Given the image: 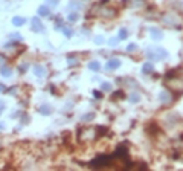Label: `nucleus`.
Returning <instances> with one entry per match:
<instances>
[{
	"instance_id": "obj_14",
	"label": "nucleus",
	"mask_w": 183,
	"mask_h": 171,
	"mask_svg": "<svg viewBox=\"0 0 183 171\" xmlns=\"http://www.w3.org/2000/svg\"><path fill=\"white\" fill-rule=\"evenodd\" d=\"M2 77H5V78H9L11 75H12V72H11V69L9 67H6V66H2Z\"/></svg>"
},
{
	"instance_id": "obj_20",
	"label": "nucleus",
	"mask_w": 183,
	"mask_h": 171,
	"mask_svg": "<svg viewBox=\"0 0 183 171\" xmlns=\"http://www.w3.org/2000/svg\"><path fill=\"white\" fill-rule=\"evenodd\" d=\"M40 113H41V115H46V116L50 115V109H49V105H43V107L40 109Z\"/></svg>"
},
{
	"instance_id": "obj_1",
	"label": "nucleus",
	"mask_w": 183,
	"mask_h": 171,
	"mask_svg": "<svg viewBox=\"0 0 183 171\" xmlns=\"http://www.w3.org/2000/svg\"><path fill=\"white\" fill-rule=\"evenodd\" d=\"M95 137H96V128H92V127L81 128L78 133V139L81 142H92Z\"/></svg>"
},
{
	"instance_id": "obj_19",
	"label": "nucleus",
	"mask_w": 183,
	"mask_h": 171,
	"mask_svg": "<svg viewBox=\"0 0 183 171\" xmlns=\"http://www.w3.org/2000/svg\"><path fill=\"white\" fill-rule=\"evenodd\" d=\"M9 40H14V41H22V34H11L9 35Z\"/></svg>"
},
{
	"instance_id": "obj_23",
	"label": "nucleus",
	"mask_w": 183,
	"mask_h": 171,
	"mask_svg": "<svg viewBox=\"0 0 183 171\" xmlns=\"http://www.w3.org/2000/svg\"><path fill=\"white\" fill-rule=\"evenodd\" d=\"M63 32H64V35H66L67 38L72 37V29H70V28H63Z\"/></svg>"
},
{
	"instance_id": "obj_16",
	"label": "nucleus",
	"mask_w": 183,
	"mask_h": 171,
	"mask_svg": "<svg viewBox=\"0 0 183 171\" xmlns=\"http://www.w3.org/2000/svg\"><path fill=\"white\" fill-rule=\"evenodd\" d=\"M127 37H128V31H127L125 28L119 29V40H125Z\"/></svg>"
},
{
	"instance_id": "obj_28",
	"label": "nucleus",
	"mask_w": 183,
	"mask_h": 171,
	"mask_svg": "<svg viewBox=\"0 0 183 171\" xmlns=\"http://www.w3.org/2000/svg\"><path fill=\"white\" fill-rule=\"evenodd\" d=\"M47 3L52 5V6H57L58 5V0H47Z\"/></svg>"
},
{
	"instance_id": "obj_35",
	"label": "nucleus",
	"mask_w": 183,
	"mask_h": 171,
	"mask_svg": "<svg viewBox=\"0 0 183 171\" xmlns=\"http://www.w3.org/2000/svg\"><path fill=\"white\" fill-rule=\"evenodd\" d=\"M5 90V86H2V84H0V92H3Z\"/></svg>"
},
{
	"instance_id": "obj_15",
	"label": "nucleus",
	"mask_w": 183,
	"mask_h": 171,
	"mask_svg": "<svg viewBox=\"0 0 183 171\" xmlns=\"http://www.w3.org/2000/svg\"><path fill=\"white\" fill-rule=\"evenodd\" d=\"M38 16L47 17V16H49V8H47V6H40V8H38Z\"/></svg>"
},
{
	"instance_id": "obj_24",
	"label": "nucleus",
	"mask_w": 183,
	"mask_h": 171,
	"mask_svg": "<svg viewBox=\"0 0 183 171\" xmlns=\"http://www.w3.org/2000/svg\"><path fill=\"white\" fill-rule=\"evenodd\" d=\"M95 118V113H87L82 116V121H90V119H93Z\"/></svg>"
},
{
	"instance_id": "obj_27",
	"label": "nucleus",
	"mask_w": 183,
	"mask_h": 171,
	"mask_svg": "<svg viewBox=\"0 0 183 171\" xmlns=\"http://www.w3.org/2000/svg\"><path fill=\"white\" fill-rule=\"evenodd\" d=\"M67 60H69V61H67V63H69V66H75V64H78V61H76L75 58H72V57H70V58H67Z\"/></svg>"
},
{
	"instance_id": "obj_25",
	"label": "nucleus",
	"mask_w": 183,
	"mask_h": 171,
	"mask_svg": "<svg viewBox=\"0 0 183 171\" xmlns=\"http://www.w3.org/2000/svg\"><path fill=\"white\" fill-rule=\"evenodd\" d=\"M70 22H76L78 20V14L76 12H72V14H69V17H67Z\"/></svg>"
},
{
	"instance_id": "obj_36",
	"label": "nucleus",
	"mask_w": 183,
	"mask_h": 171,
	"mask_svg": "<svg viewBox=\"0 0 183 171\" xmlns=\"http://www.w3.org/2000/svg\"><path fill=\"white\" fill-rule=\"evenodd\" d=\"M109 2V0H101V3H107Z\"/></svg>"
},
{
	"instance_id": "obj_11",
	"label": "nucleus",
	"mask_w": 183,
	"mask_h": 171,
	"mask_svg": "<svg viewBox=\"0 0 183 171\" xmlns=\"http://www.w3.org/2000/svg\"><path fill=\"white\" fill-rule=\"evenodd\" d=\"M142 72H143L145 75H150V73L154 72V66H153L151 63H145V64L142 66Z\"/></svg>"
},
{
	"instance_id": "obj_33",
	"label": "nucleus",
	"mask_w": 183,
	"mask_h": 171,
	"mask_svg": "<svg viewBox=\"0 0 183 171\" xmlns=\"http://www.w3.org/2000/svg\"><path fill=\"white\" fill-rule=\"evenodd\" d=\"M26 69H28V64H22V66H20V70H22V72H25Z\"/></svg>"
},
{
	"instance_id": "obj_18",
	"label": "nucleus",
	"mask_w": 183,
	"mask_h": 171,
	"mask_svg": "<svg viewBox=\"0 0 183 171\" xmlns=\"http://www.w3.org/2000/svg\"><path fill=\"white\" fill-rule=\"evenodd\" d=\"M69 8H70V9H75V8L79 9V8H81V3L78 2V0H72V2L69 3Z\"/></svg>"
},
{
	"instance_id": "obj_2",
	"label": "nucleus",
	"mask_w": 183,
	"mask_h": 171,
	"mask_svg": "<svg viewBox=\"0 0 183 171\" xmlns=\"http://www.w3.org/2000/svg\"><path fill=\"white\" fill-rule=\"evenodd\" d=\"M166 86H168V89L172 90L174 93H181V92H183V81H181V80H177V78L172 80L171 75H166Z\"/></svg>"
},
{
	"instance_id": "obj_26",
	"label": "nucleus",
	"mask_w": 183,
	"mask_h": 171,
	"mask_svg": "<svg viewBox=\"0 0 183 171\" xmlns=\"http://www.w3.org/2000/svg\"><path fill=\"white\" fill-rule=\"evenodd\" d=\"M118 43H119V38H116V37L110 38V41H109V45H110V46H116Z\"/></svg>"
},
{
	"instance_id": "obj_31",
	"label": "nucleus",
	"mask_w": 183,
	"mask_h": 171,
	"mask_svg": "<svg viewBox=\"0 0 183 171\" xmlns=\"http://www.w3.org/2000/svg\"><path fill=\"white\" fill-rule=\"evenodd\" d=\"M102 41H104V38H102V37H96V38H95V43H98V45H101Z\"/></svg>"
},
{
	"instance_id": "obj_5",
	"label": "nucleus",
	"mask_w": 183,
	"mask_h": 171,
	"mask_svg": "<svg viewBox=\"0 0 183 171\" xmlns=\"http://www.w3.org/2000/svg\"><path fill=\"white\" fill-rule=\"evenodd\" d=\"M125 5L134 9H140L147 5V0H125Z\"/></svg>"
},
{
	"instance_id": "obj_17",
	"label": "nucleus",
	"mask_w": 183,
	"mask_h": 171,
	"mask_svg": "<svg viewBox=\"0 0 183 171\" xmlns=\"http://www.w3.org/2000/svg\"><path fill=\"white\" fill-rule=\"evenodd\" d=\"M130 101L134 102V104L139 102V101H140V95H139V93H131V95H130Z\"/></svg>"
},
{
	"instance_id": "obj_21",
	"label": "nucleus",
	"mask_w": 183,
	"mask_h": 171,
	"mask_svg": "<svg viewBox=\"0 0 183 171\" xmlns=\"http://www.w3.org/2000/svg\"><path fill=\"white\" fill-rule=\"evenodd\" d=\"M101 89H102L104 92H110V90H112V84H110V83H102V84H101Z\"/></svg>"
},
{
	"instance_id": "obj_8",
	"label": "nucleus",
	"mask_w": 183,
	"mask_h": 171,
	"mask_svg": "<svg viewBox=\"0 0 183 171\" xmlns=\"http://www.w3.org/2000/svg\"><path fill=\"white\" fill-rule=\"evenodd\" d=\"M34 73H35L37 77L43 78V77H46V75H47V70H46V67H44V66H41V64H35V66H34Z\"/></svg>"
},
{
	"instance_id": "obj_29",
	"label": "nucleus",
	"mask_w": 183,
	"mask_h": 171,
	"mask_svg": "<svg viewBox=\"0 0 183 171\" xmlns=\"http://www.w3.org/2000/svg\"><path fill=\"white\" fill-rule=\"evenodd\" d=\"M93 95H95V98H98V99H99V98H102V93H101V92H98V90H95V92H93Z\"/></svg>"
},
{
	"instance_id": "obj_30",
	"label": "nucleus",
	"mask_w": 183,
	"mask_h": 171,
	"mask_svg": "<svg viewBox=\"0 0 183 171\" xmlns=\"http://www.w3.org/2000/svg\"><path fill=\"white\" fill-rule=\"evenodd\" d=\"M3 110H5V102H3V101H0V115L3 113Z\"/></svg>"
},
{
	"instance_id": "obj_32",
	"label": "nucleus",
	"mask_w": 183,
	"mask_h": 171,
	"mask_svg": "<svg viewBox=\"0 0 183 171\" xmlns=\"http://www.w3.org/2000/svg\"><path fill=\"white\" fill-rule=\"evenodd\" d=\"M116 96H118V98H124V92H116V93H115V98H116Z\"/></svg>"
},
{
	"instance_id": "obj_12",
	"label": "nucleus",
	"mask_w": 183,
	"mask_h": 171,
	"mask_svg": "<svg viewBox=\"0 0 183 171\" xmlns=\"http://www.w3.org/2000/svg\"><path fill=\"white\" fill-rule=\"evenodd\" d=\"M88 69L93 70V72H98V70L101 69V63H99V61H90V63H88Z\"/></svg>"
},
{
	"instance_id": "obj_9",
	"label": "nucleus",
	"mask_w": 183,
	"mask_h": 171,
	"mask_svg": "<svg viewBox=\"0 0 183 171\" xmlns=\"http://www.w3.org/2000/svg\"><path fill=\"white\" fill-rule=\"evenodd\" d=\"M121 66V61L118 58H113V60H109V63L105 64V69H118Z\"/></svg>"
},
{
	"instance_id": "obj_3",
	"label": "nucleus",
	"mask_w": 183,
	"mask_h": 171,
	"mask_svg": "<svg viewBox=\"0 0 183 171\" xmlns=\"http://www.w3.org/2000/svg\"><path fill=\"white\" fill-rule=\"evenodd\" d=\"M147 55L150 60H162V58L168 57V52L163 48H151V49H148Z\"/></svg>"
},
{
	"instance_id": "obj_10",
	"label": "nucleus",
	"mask_w": 183,
	"mask_h": 171,
	"mask_svg": "<svg viewBox=\"0 0 183 171\" xmlns=\"http://www.w3.org/2000/svg\"><path fill=\"white\" fill-rule=\"evenodd\" d=\"M150 34H151V37H153L154 40H162V31H160V29L151 28V29H150Z\"/></svg>"
},
{
	"instance_id": "obj_6",
	"label": "nucleus",
	"mask_w": 183,
	"mask_h": 171,
	"mask_svg": "<svg viewBox=\"0 0 183 171\" xmlns=\"http://www.w3.org/2000/svg\"><path fill=\"white\" fill-rule=\"evenodd\" d=\"M31 29H32L34 32H43V31H44V26H43V23L40 22L38 17H34V19L31 20Z\"/></svg>"
},
{
	"instance_id": "obj_13",
	"label": "nucleus",
	"mask_w": 183,
	"mask_h": 171,
	"mask_svg": "<svg viewBox=\"0 0 183 171\" xmlns=\"http://www.w3.org/2000/svg\"><path fill=\"white\" fill-rule=\"evenodd\" d=\"M25 22H26V20H25L23 17H14V19H12V25H14V26H23Z\"/></svg>"
},
{
	"instance_id": "obj_4",
	"label": "nucleus",
	"mask_w": 183,
	"mask_h": 171,
	"mask_svg": "<svg viewBox=\"0 0 183 171\" xmlns=\"http://www.w3.org/2000/svg\"><path fill=\"white\" fill-rule=\"evenodd\" d=\"M98 16H101V17H104V19H115L116 17V14H118V11L115 9V8H110V6H104V8H101L99 9V12H96Z\"/></svg>"
},
{
	"instance_id": "obj_34",
	"label": "nucleus",
	"mask_w": 183,
	"mask_h": 171,
	"mask_svg": "<svg viewBox=\"0 0 183 171\" xmlns=\"http://www.w3.org/2000/svg\"><path fill=\"white\" fill-rule=\"evenodd\" d=\"M0 66H5V58L0 57Z\"/></svg>"
},
{
	"instance_id": "obj_7",
	"label": "nucleus",
	"mask_w": 183,
	"mask_h": 171,
	"mask_svg": "<svg viewBox=\"0 0 183 171\" xmlns=\"http://www.w3.org/2000/svg\"><path fill=\"white\" fill-rule=\"evenodd\" d=\"M159 99H160L162 102H165V104H169V102L174 101V96H172V93H169L168 90H163V92H160Z\"/></svg>"
},
{
	"instance_id": "obj_22",
	"label": "nucleus",
	"mask_w": 183,
	"mask_h": 171,
	"mask_svg": "<svg viewBox=\"0 0 183 171\" xmlns=\"http://www.w3.org/2000/svg\"><path fill=\"white\" fill-rule=\"evenodd\" d=\"M136 49H137V45H134V43H130L127 46V52H134Z\"/></svg>"
}]
</instances>
